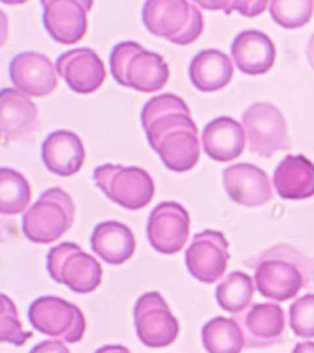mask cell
Instances as JSON below:
<instances>
[{"mask_svg": "<svg viewBox=\"0 0 314 353\" xmlns=\"http://www.w3.org/2000/svg\"><path fill=\"white\" fill-rule=\"evenodd\" d=\"M140 121L150 146L168 170L187 172L198 163V128L179 96L162 94L150 99L144 105Z\"/></svg>", "mask_w": 314, "mask_h": 353, "instance_id": "obj_1", "label": "cell"}, {"mask_svg": "<svg viewBox=\"0 0 314 353\" xmlns=\"http://www.w3.org/2000/svg\"><path fill=\"white\" fill-rule=\"evenodd\" d=\"M110 68L119 85L146 94L165 88L170 77L164 57L145 50L134 41H123L112 48Z\"/></svg>", "mask_w": 314, "mask_h": 353, "instance_id": "obj_2", "label": "cell"}, {"mask_svg": "<svg viewBox=\"0 0 314 353\" xmlns=\"http://www.w3.org/2000/svg\"><path fill=\"white\" fill-rule=\"evenodd\" d=\"M254 281L260 294L276 302L296 297L304 286V264L300 254L287 245L265 250L253 265Z\"/></svg>", "mask_w": 314, "mask_h": 353, "instance_id": "obj_3", "label": "cell"}, {"mask_svg": "<svg viewBox=\"0 0 314 353\" xmlns=\"http://www.w3.org/2000/svg\"><path fill=\"white\" fill-rule=\"evenodd\" d=\"M141 17L149 32L178 46L193 43L204 30L202 11L186 0L145 1Z\"/></svg>", "mask_w": 314, "mask_h": 353, "instance_id": "obj_4", "label": "cell"}, {"mask_svg": "<svg viewBox=\"0 0 314 353\" xmlns=\"http://www.w3.org/2000/svg\"><path fill=\"white\" fill-rule=\"evenodd\" d=\"M75 204L61 188H50L39 195L22 217V232L28 241L50 244L72 228L75 220Z\"/></svg>", "mask_w": 314, "mask_h": 353, "instance_id": "obj_5", "label": "cell"}, {"mask_svg": "<svg viewBox=\"0 0 314 353\" xmlns=\"http://www.w3.org/2000/svg\"><path fill=\"white\" fill-rule=\"evenodd\" d=\"M94 182L113 203L128 210L148 206L155 195V184L148 172L137 167L105 163L95 168Z\"/></svg>", "mask_w": 314, "mask_h": 353, "instance_id": "obj_6", "label": "cell"}, {"mask_svg": "<svg viewBox=\"0 0 314 353\" xmlns=\"http://www.w3.org/2000/svg\"><path fill=\"white\" fill-rule=\"evenodd\" d=\"M47 271L55 282L79 294L94 292L104 275L99 261L72 242L50 248L47 254Z\"/></svg>", "mask_w": 314, "mask_h": 353, "instance_id": "obj_7", "label": "cell"}, {"mask_svg": "<svg viewBox=\"0 0 314 353\" xmlns=\"http://www.w3.org/2000/svg\"><path fill=\"white\" fill-rule=\"evenodd\" d=\"M28 320L41 334L69 343L81 341L86 331V320L81 309L55 296L35 299L28 308Z\"/></svg>", "mask_w": 314, "mask_h": 353, "instance_id": "obj_8", "label": "cell"}, {"mask_svg": "<svg viewBox=\"0 0 314 353\" xmlns=\"http://www.w3.org/2000/svg\"><path fill=\"white\" fill-rule=\"evenodd\" d=\"M242 124L253 154L271 159L277 151L290 149L286 121L273 103L257 102L249 105L243 113Z\"/></svg>", "mask_w": 314, "mask_h": 353, "instance_id": "obj_9", "label": "cell"}, {"mask_svg": "<svg viewBox=\"0 0 314 353\" xmlns=\"http://www.w3.org/2000/svg\"><path fill=\"white\" fill-rule=\"evenodd\" d=\"M134 324L139 340L148 347L170 346L179 334V324L160 292L141 294L134 307Z\"/></svg>", "mask_w": 314, "mask_h": 353, "instance_id": "obj_10", "label": "cell"}, {"mask_svg": "<svg viewBox=\"0 0 314 353\" xmlns=\"http://www.w3.org/2000/svg\"><path fill=\"white\" fill-rule=\"evenodd\" d=\"M190 217L176 201H164L150 212L146 233L150 245L159 253L173 255L187 244Z\"/></svg>", "mask_w": 314, "mask_h": 353, "instance_id": "obj_11", "label": "cell"}, {"mask_svg": "<svg viewBox=\"0 0 314 353\" xmlns=\"http://www.w3.org/2000/svg\"><path fill=\"white\" fill-rule=\"evenodd\" d=\"M228 245L225 236L215 230H205L195 234L186 252L189 274L206 285L220 280L230 260Z\"/></svg>", "mask_w": 314, "mask_h": 353, "instance_id": "obj_12", "label": "cell"}, {"mask_svg": "<svg viewBox=\"0 0 314 353\" xmlns=\"http://www.w3.org/2000/svg\"><path fill=\"white\" fill-rule=\"evenodd\" d=\"M43 25L55 42L74 44L88 31V12L94 6L86 0H42Z\"/></svg>", "mask_w": 314, "mask_h": 353, "instance_id": "obj_13", "label": "cell"}, {"mask_svg": "<svg viewBox=\"0 0 314 353\" xmlns=\"http://www.w3.org/2000/svg\"><path fill=\"white\" fill-rule=\"evenodd\" d=\"M55 69L69 88L77 94H92L106 79L105 64L91 48L80 47L61 53Z\"/></svg>", "mask_w": 314, "mask_h": 353, "instance_id": "obj_14", "label": "cell"}, {"mask_svg": "<svg viewBox=\"0 0 314 353\" xmlns=\"http://www.w3.org/2000/svg\"><path fill=\"white\" fill-rule=\"evenodd\" d=\"M53 63L39 52H21L9 64L11 83L23 94L46 97L58 86Z\"/></svg>", "mask_w": 314, "mask_h": 353, "instance_id": "obj_15", "label": "cell"}, {"mask_svg": "<svg viewBox=\"0 0 314 353\" xmlns=\"http://www.w3.org/2000/svg\"><path fill=\"white\" fill-rule=\"evenodd\" d=\"M244 335L246 346L264 348L275 345L285 330V313L279 304L257 303L235 315Z\"/></svg>", "mask_w": 314, "mask_h": 353, "instance_id": "obj_16", "label": "cell"}, {"mask_svg": "<svg viewBox=\"0 0 314 353\" xmlns=\"http://www.w3.org/2000/svg\"><path fill=\"white\" fill-rule=\"evenodd\" d=\"M224 187L235 203L246 208H257L273 199L269 176L251 163H236L224 170Z\"/></svg>", "mask_w": 314, "mask_h": 353, "instance_id": "obj_17", "label": "cell"}, {"mask_svg": "<svg viewBox=\"0 0 314 353\" xmlns=\"http://www.w3.org/2000/svg\"><path fill=\"white\" fill-rule=\"evenodd\" d=\"M39 127V110L26 94L17 88H4L0 92L1 135L9 141L31 137Z\"/></svg>", "mask_w": 314, "mask_h": 353, "instance_id": "obj_18", "label": "cell"}, {"mask_svg": "<svg viewBox=\"0 0 314 353\" xmlns=\"http://www.w3.org/2000/svg\"><path fill=\"white\" fill-rule=\"evenodd\" d=\"M41 157L48 171L57 176H70L81 170L86 152L79 135L61 129L44 139Z\"/></svg>", "mask_w": 314, "mask_h": 353, "instance_id": "obj_19", "label": "cell"}, {"mask_svg": "<svg viewBox=\"0 0 314 353\" xmlns=\"http://www.w3.org/2000/svg\"><path fill=\"white\" fill-rule=\"evenodd\" d=\"M231 54L241 72L248 75H262L274 65L276 50L268 34L258 30H246L233 39Z\"/></svg>", "mask_w": 314, "mask_h": 353, "instance_id": "obj_20", "label": "cell"}, {"mask_svg": "<svg viewBox=\"0 0 314 353\" xmlns=\"http://www.w3.org/2000/svg\"><path fill=\"white\" fill-rule=\"evenodd\" d=\"M202 143L211 160L228 162L242 154L246 148V132L231 117H217L205 125Z\"/></svg>", "mask_w": 314, "mask_h": 353, "instance_id": "obj_21", "label": "cell"}, {"mask_svg": "<svg viewBox=\"0 0 314 353\" xmlns=\"http://www.w3.org/2000/svg\"><path fill=\"white\" fill-rule=\"evenodd\" d=\"M91 248L110 265L124 264L135 252L132 230L118 221H105L96 225L90 238Z\"/></svg>", "mask_w": 314, "mask_h": 353, "instance_id": "obj_22", "label": "cell"}, {"mask_svg": "<svg viewBox=\"0 0 314 353\" xmlns=\"http://www.w3.org/2000/svg\"><path fill=\"white\" fill-rule=\"evenodd\" d=\"M233 77V65L228 55L209 48L194 55L189 64V79L203 92H214L225 88Z\"/></svg>", "mask_w": 314, "mask_h": 353, "instance_id": "obj_23", "label": "cell"}, {"mask_svg": "<svg viewBox=\"0 0 314 353\" xmlns=\"http://www.w3.org/2000/svg\"><path fill=\"white\" fill-rule=\"evenodd\" d=\"M274 187L284 199L300 200L313 196V163L304 156H286L276 167Z\"/></svg>", "mask_w": 314, "mask_h": 353, "instance_id": "obj_24", "label": "cell"}, {"mask_svg": "<svg viewBox=\"0 0 314 353\" xmlns=\"http://www.w3.org/2000/svg\"><path fill=\"white\" fill-rule=\"evenodd\" d=\"M202 339L208 353H241L246 346L239 324L224 316L209 320L202 329Z\"/></svg>", "mask_w": 314, "mask_h": 353, "instance_id": "obj_25", "label": "cell"}, {"mask_svg": "<svg viewBox=\"0 0 314 353\" xmlns=\"http://www.w3.org/2000/svg\"><path fill=\"white\" fill-rule=\"evenodd\" d=\"M254 285L252 279L242 271H233L217 285L216 302L221 309L231 314H239L248 308L253 299Z\"/></svg>", "mask_w": 314, "mask_h": 353, "instance_id": "obj_26", "label": "cell"}, {"mask_svg": "<svg viewBox=\"0 0 314 353\" xmlns=\"http://www.w3.org/2000/svg\"><path fill=\"white\" fill-rule=\"evenodd\" d=\"M31 187L20 172L3 167L0 170V212L1 215H19L31 201Z\"/></svg>", "mask_w": 314, "mask_h": 353, "instance_id": "obj_27", "label": "cell"}, {"mask_svg": "<svg viewBox=\"0 0 314 353\" xmlns=\"http://www.w3.org/2000/svg\"><path fill=\"white\" fill-rule=\"evenodd\" d=\"M312 0H273L269 4L273 20L282 28L293 30L311 20L313 14Z\"/></svg>", "mask_w": 314, "mask_h": 353, "instance_id": "obj_28", "label": "cell"}, {"mask_svg": "<svg viewBox=\"0 0 314 353\" xmlns=\"http://www.w3.org/2000/svg\"><path fill=\"white\" fill-rule=\"evenodd\" d=\"M0 341L12 343L15 346H23L28 339L33 336L32 332L23 331L19 320L17 305L6 294L0 296Z\"/></svg>", "mask_w": 314, "mask_h": 353, "instance_id": "obj_29", "label": "cell"}, {"mask_svg": "<svg viewBox=\"0 0 314 353\" xmlns=\"http://www.w3.org/2000/svg\"><path fill=\"white\" fill-rule=\"evenodd\" d=\"M290 326L300 337H314V294L298 298L290 307Z\"/></svg>", "mask_w": 314, "mask_h": 353, "instance_id": "obj_30", "label": "cell"}, {"mask_svg": "<svg viewBox=\"0 0 314 353\" xmlns=\"http://www.w3.org/2000/svg\"><path fill=\"white\" fill-rule=\"evenodd\" d=\"M197 6H200L210 10H222L226 14L237 10L243 17H253L262 14L268 6L265 0H210V1H198Z\"/></svg>", "mask_w": 314, "mask_h": 353, "instance_id": "obj_31", "label": "cell"}, {"mask_svg": "<svg viewBox=\"0 0 314 353\" xmlns=\"http://www.w3.org/2000/svg\"><path fill=\"white\" fill-rule=\"evenodd\" d=\"M30 353H70V351L59 340H46L36 345Z\"/></svg>", "mask_w": 314, "mask_h": 353, "instance_id": "obj_32", "label": "cell"}, {"mask_svg": "<svg viewBox=\"0 0 314 353\" xmlns=\"http://www.w3.org/2000/svg\"><path fill=\"white\" fill-rule=\"evenodd\" d=\"M94 353H130V351L121 345H108V346L99 348Z\"/></svg>", "mask_w": 314, "mask_h": 353, "instance_id": "obj_33", "label": "cell"}, {"mask_svg": "<svg viewBox=\"0 0 314 353\" xmlns=\"http://www.w3.org/2000/svg\"><path fill=\"white\" fill-rule=\"evenodd\" d=\"M293 353H314V342L307 341L297 343Z\"/></svg>", "mask_w": 314, "mask_h": 353, "instance_id": "obj_34", "label": "cell"}, {"mask_svg": "<svg viewBox=\"0 0 314 353\" xmlns=\"http://www.w3.org/2000/svg\"><path fill=\"white\" fill-rule=\"evenodd\" d=\"M307 58H308L309 64L314 69V34L309 39L308 46H307Z\"/></svg>", "mask_w": 314, "mask_h": 353, "instance_id": "obj_35", "label": "cell"}]
</instances>
